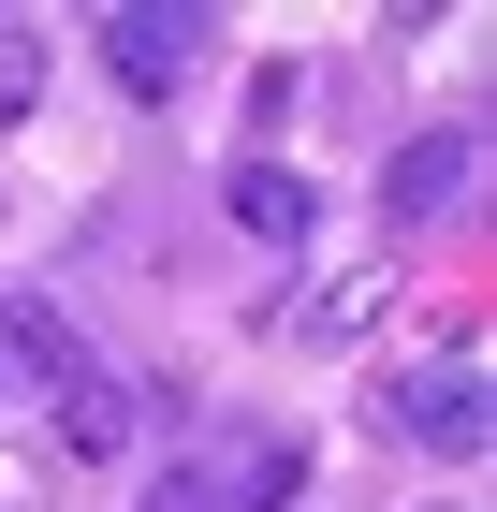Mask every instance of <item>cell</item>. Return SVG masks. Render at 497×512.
<instances>
[{
  "instance_id": "6da1fadb",
  "label": "cell",
  "mask_w": 497,
  "mask_h": 512,
  "mask_svg": "<svg viewBox=\"0 0 497 512\" xmlns=\"http://www.w3.org/2000/svg\"><path fill=\"white\" fill-rule=\"evenodd\" d=\"M132 425H147V410H132V381H117L103 352H74L59 381H44V469H117Z\"/></svg>"
},
{
  "instance_id": "7a4b0ae2",
  "label": "cell",
  "mask_w": 497,
  "mask_h": 512,
  "mask_svg": "<svg viewBox=\"0 0 497 512\" xmlns=\"http://www.w3.org/2000/svg\"><path fill=\"white\" fill-rule=\"evenodd\" d=\"M395 322V264L381 249H366V264H337V278H307L293 308H278V337H293V352H351V337H381Z\"/></svg>"
},
{
  "instance_id": "3957f363",
  "label": "cell",
  "mask_w": 497,
  "mask_h": 512,
  "mask_svg": "<svg viewBox=\"0 0 497 512\" xmlns=\"http://www.w3.org/2000/svg\"><path fill=\"white\" fill-rule=\"evenodd\" d=\"M103 74L132 88V103H176V88H191V15H161V0H117V15H103Z\"/></svg>"
},
{
  "instance_id": "277c9868",
  "label": "cell",
  "mask_w": 497,
  "mask_h": 512,
  "mask_svg": "<svg viewBox=\"0 0 497 512\" xmlns=\"http://www.w3.org/2000/svg\"><path fill=\"white\" fill-rule=\"evenodd\" d=\"M395 439H439V454H483V366H424V381L381 395Z\"/></svg>"
},
{
  "instance_id": "5b68a950",
  "label": "cell",
  "mask_w": 497,
  "mask_h": 512,
  "mask_svg": "<svg viewBox=\"0 0 497 512\" xmlns=\"http://www.w3.org/2000/svg\"><path fill=\"white\" fill-rule=\"evenodd\" d=\"M234 235H264V249H307V235H322V191H307V176H293V161H264V147H249V161H234Z\"/></svg>"
},
{
  "instance_id": "8992f818",
  "label": "cell",
  "mask_w": 497,
  "mask_h": 512,
  "mask_svg": "<svg viewBox=\"0 0 497 512\" xmlns=\"http://www.w3.org/2000/svg\"><path fill=\"white\" fill-rule=\"evenodd\" d=\"M468 161H483V132H424V147H395L381 205L395 220H439V205H468Z\"/></svg>"
},
{
  "instance_id": "52a82bcc",
  "label": "cell",
  "mask_w": 497,
  "mask_h": 512,
  "mask_svg": "<svg viewBox=\"0 0 497 512\" xmlns=\"http://www.w3.org/2000/svg\"><path fill=\"white\" fill-rule=\"evenodd\" d=\"M44 59H59V44H44V30H0V132H15V118H30V103H44Z\"/></svg>"
},
{
  "instance_id": "ba28073f",
  "label": "cell",
  "mask_w": 497,
  "mask_h": 512,
  "mask_svg": "<svg viewBox=\"0 0 497 512\" xmlns=\"http://www.w3.org/2000/svg\"><path fill=\"white\" fill-rule=\"evenodd\" d=\"M147 512H234V498H220V469H161V483H147Z\"/></svg>"
},
{
  "instance_id": "9c48e42d",
  "label": "cell",
  "mask_w": 497,
  "mask_h": 512,
  "mask_svg": "<svg viewBox=\"0 0 497 512\" xmlns=\"http://www.w3.org/2000/svg\"><path fill=\"white\" fill-rule=\"evenodd\" d=\"M59 498V469H44V454H0V512H44Z\"/></svg>"
}]
</instances>
